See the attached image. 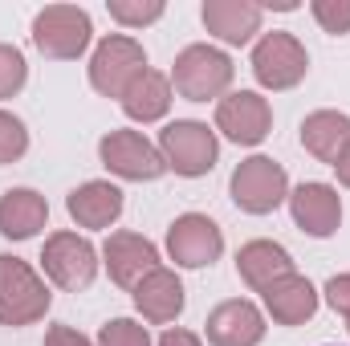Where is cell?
<instances>
[{
  "mask_svg": "<svg viewBox=\"0 0 350 346\" xmlns=\"http://www.w3.org/2000/svg\"><path fill=\"white\" fill-rule=\"evenodd\" d=\"M49 285L37 277L29 261L0 253V326H33L49 314Z\"/></svg>",
  "mask_w": 350,
  "mask_h": 346,
  "instance_id": "1",
  "label": "cell"
},
{
  "mask_svg": "<svg viewBox=\"0 0 350 346\" xmlns=\"http://www.w3.org/2000/svg\"><path fill=\"white\" fill-rule=\"evenodd\" d=\"M232 57L216 45H187L172 66V90L187 102L224 98L232 86Z\"/></svg>",
  "mask_w": 350,
  "mask_h": 346,
  "instance_id": "2",
  "label": "cell"
},
{
  "mask_svg": "<svg viewBox=\"0 0 350 346\" xmlns=\"http://www.w3.org/2000/svg\"><path fill=\"white\" fill-rule=\"evenodd\" d=\"M159 155H163L167 172L183 175V179H200L216 168L220 143H216V131H208V122L175 118L159 131Z\"/></svg>",
  "mask_w": 350,
  "mask_h": 346,
  "instance_id": "3",
  "label": "cell"
},
{
  "mask_svg": "<svg viewBox=\"0 0 350 346\" xmlns=\"http://www.w3.org/2000/svg\"><path fill=\"white\" fill-rule=\"evenodd\" d=\"M90 12L78 4H45L33 16V45L53 62H78L90 49Z\"/></svg>",
  "mask_w": 350,
  "mask_h": 346,
  "instance_id": "4",
  "label": "cell"
},
{
  "mask_svg": "<svg viewBox=\"0 0 350 346\" xmlns=\"http://www.w3.org/2000/svg\"><path fill=\"white\" fill-rule=\"evenodd\" d=\"M228 191H232V204L249 216H269L277 212L285 200H289V175L277 159L269 155H253L245 159L232 179H228Z\"/></svg>",
  "mask_w": 350,
  "mask_h": 346,
  "instance_id": "5",
  "label": "cell"
},
{
  "mask_svg": "<svg viewBox=\"0 0 350 346\" xmlns=\"http://www.w3.org/2000/svg\"><path fill=\"white\" fill-rule=\"evenodd\" d=\"M147 70V53L135 37L126 33H110L98 41L94 57H90V86L102 98H122L126 86Z\"/></svg>",
  "mask_w": 350,
  "mask_h": 346,
  "instance_id": "6",
  "label": "cell"
},
{
  "mask_svg": "<svg viewBox=\"0 0 350 346\" xmlns=\"http://www.w3.org/2000/svg\"><path fill=\"white\" fill-rule=\"evenodd\" d=\"M310 74V53L293 33H265L253 49V78L265 90H293Z\"/></svg>",
  "mask_w": 350,
  "mask_h": 346,
  "instance_id": "7",
  "label": "cell"
},
{
  "mask_svg": "<svg viewBox=\"0 0 350 346\" xmlns=\"http://www.w3.org/2000/svg\"><path fill=\"white\" fill-rule=\"evenodd\" d=\"M98 159H102V168L110 175L135 179V183H151V179H159L167 172L159 147L151 139H143L139 131H110V135H102Z\"/></svg>",
  "mask_w": 350,
  "mask_h": 346,
  "instance_id": "8",
  "label": "cell"
},
{
  "mask_svg": "<svg viewBox=\"0 0 350 346\" xmlns=\"http://www.w3.org/2000/svg\"><path fill=\"white\" fill-rule=\"evenodd\" d=\"M41 269L57 289L78 293L98 277V249L78 232H53L41 249Z\"/></svg>",
  "mask_w": 350,
  "mask_h": 346,
  "instance_id": "9",
  "label": "cell"
},
{
  "mask_svg": "<svg viewBox=\"0 0 350 346\" xmlns=\"http://www.w3.org/2000/svg\"><path fill=\"white\" fill-rule=\"evenodd\" d=\"M216 131L237 147H257L273 131V106L257 90H237L216 102Z\"/></svg>",
  "mask_w": 350,
  "mask_h": 346,
  "instance_id": "10",
  "label": "cell"
},
{
  "mask_svg": "<svg viewBox=\"0 0 350 346\" xmlns=\"http://www.w3.org/2000/svg\"><path fill=\"white\" fill-rule=\"evenodd\" d=\"M167 253H172V261L179 269H204V265L220 261L224 232H220L216 220H208L200 212H187L167 228Z\"/></svg>",
  "mask_w": 350,
  "mask_h": 346,
  "instance_id": "11",
  "label": "cell"
},
{
  "mask_svg": "<svg viewBox=\"0 0 350 346\" xmlns=\"http://www.w3.org/2000/svg\"><path fill=\"white\" fill-rule=\"evenodd\" d=\"M289 212H293V224L306 237L326 241L342 224V196L330 183H301V187L289 191Z\"/></svg>",
  "mask_w": 350,
  "mask_h": 346,
  "instance_id": "12",
  "label": "cell"
},
{
  "mask_svg": "<svg viewBox=\"0 0 350 346\" xmlns=\"http://www.w3.org/2000/svg\"><path fill=\"white\" fill-rule=\"evenodd\" d=\"M102 265H106L114 285L135 289L147 273L159 269V249L139 232H110L106 245H102Z\"/></svg>",
  "mask_w": 350,
  "mask_h": 346,
  "instance_id": "13",
  "label": "cell"
},
{
  "mask_svg": "<svg viewBox=\"0 0 350 346\" xmlns=\"http://www.w3.org/2000/svg\"><path fill=\"white\" fill-rule=\"evenodd\" d=\"M204 334L212 346H261L265 338V314L245 302V297H232V302H220L208 322H204Z\"/></svg>",
  "mask_w": 350,
  "mask_h": 346,
  "instance_id": "14",
  "label": "cell"
},
{
  "mask_svg": "<svg viewBox=\"0 0 350 346\" xmlns=\"http://www.w3.org/2000/svg\"><path fill=\"white\" fill-rule=\"evenodd\" d=\"M261 297H265L269 318L281 322V326H301V322H310V318L318 314V289H314L310 277H301L297 269L285 273V277H277L273 285H265Z\"/></svg>",
  "mask_w": 350,
  "mask_h": 346,
  "instance_id": "15",
  "label": "cell"
},
{
  "mask_svg": "<svg viewBox=\"0 0 350 346\" xmlns=\"http://www.w3.org/2000/svg\"><path fill=\"white\" fill-rule=\"evenodd\" d=\"M200 16H204L208 33L220 37L224 45H249L261 33L265 8L253 0H204Z\"/></svg>",
  "mask_w": 350,
  "mask_h": 346,
  "instance_id": "16",
  "label": "cell"
},
{
  "mask_svg": "<svg viewBox=\"0 0 350 346\" xmlns=\"http://www.w3.org/2000/svg\"><path fill=\"white\" fill-rule=\"evenodd\" d=\"M131 293H135V310L147 322H155V326H167V322H175L183 314V281L163 265L155 273H147Z\"/></svg>",
  "mask_w": 350,
  "mask_h": 346,
  "instance_id": "17",
  "label": "cell"
},
{
  "mask_svg": "<svg viewBox=\"0 0 350 346\" xmlns=\"http://www.w3.org/2000/svg\"><path fill=\"white\" fill-rule=\"evenodd\" d=\"M49 224V204L33 187H12L0 196V237L8 241H33Z\"/></svg>",
  "mask_w": 350,
  "mask_h": 346,
  "instance_id": "18",
  "label": "cell"
},
{
  "mask_svg": "<svg viewBox=\"0 0 350 346\" xmlns=\"http://www.w3.org/2000/svg\"><path fill=\"white\" fill-rule=\"evenodd\" d=\"M66 208L78 220V228H110L122 216V191L110 179H90V183L70 191Z\"/></svg>",
  "mask_w": 350,
  "mask_h": 346,
  "instance_id": "19",
  "label": "cell"
},
{
  "mask_svg": "<svg viewBox=\"0 0 350 346\" xmlns=\"http://www.w3.org/2000/svg\"><path fill=\"white\" fill-rule=\"evenodd\" d=\"M301 147L318 159V163H338V155L350 147V118L338 110H314L301 122Z\"/></svg>",
  "mask_w": 350,
  "mask_h": 346,
  "instance_id": "20",
  "label": "cell"
},
{
  "mask_svg": "<svg viewBox=\"0 0 350 346\" xmlns=\"http://www.w3.org/2000/svg\"><path fill=\"white\" fill-rule=\"evenodd\" d=\"M237 273L245 277L249 289L261 293L265 285H273L277 277L293 273V257H289V249L277 245V241H249V245H241V253H237Z\"/></svg>",
  "mask_w": 350,
  "mask_h": 346,
  "instance_id": "21",
  "label": "cell"
},
{
  "mask_svg": "<svg viewBox=\"0 0 350 346\" xmlns=\"http://www.w3.org/2000/svg\"><path fill=\"white\" fill-rule=\"evenodd\" d=\"M118 102H122L126 118H135V122H159L172 110V78L159 74V70H143L126 86V94Z\"/></svg>",
  "mask_w": 350,
  "mask_h": 346,
  "instance_id": "22",
  "label": "cell"
},
{
  "mask_svg": "<svg viewBox=\"0 0 350 346\" xmlns=\"http://www.w3.org/2000/svg\"><path fill=\"white\" fill-rule=\"evenodd\" d=\"M106 12L126 29H143L163 16V0H106Z\"/></svg>",
  "mask_w": 350,
  "mask_h": 346,
  "instance_id": "23",
  "label": "cell"
},
{
  "mask_svg": "<svg viewBox=\"0 0 350 346\" xmlns=\"http://www.w3.org/2000/svg\"><path fill=\"white\" fill-rule=\"evenodd\" d=\"M29 82V66H25V53L16 45H0V102L21 94Z\"/></svg>",
  "mask_w": 350,
  "mask_h": 346,
  "instance_id": "24",
  "label": "cell"
},
{
  "mask_svg": "<svg viewBox=\"0 0 350 346\" xmlns=\"http://www.w3.org/2000/svg\"><path fill=\"white\" fill-rule=\"evenodd\" d=\"M94 346H151V334L135 318H114V322H106L98 330V343Z\"/></svg>",
  "mask_w": 350,
  "mask_h": 346,
  "instance_id": "25",
  "label": "cell"
},
{
  "mask_svg": "<svg viewBox=\"0 0 350 346\" xmlns=\"http://www.w3.org/2000/svg\"><path fill=\"white\" fill-rule=\"evenodd\" d=\"M29 151V131L16 114L0 110V163H16Z\"/></svg>",
  "mask_w": 350,
  "mask_h": 346,
  "instance_id": "26",
  "label": "cell"
},
{
  "mask_svg": "<svg viewBox=\"0 0 350 346\" xmlns=\"http://www.w3.org/2000/svg\"><path fill=\"white\" fill-rule=\"evenodd\" d=\"M310 12L326 33H334V37L350 33V0H314Z\"/></svg>",
  "mask_w": 350,
  "mask_h": 346,
  "instance_id": "27",
  "label": "cell"
},
{
  "mask_svg": "<svg viewBox=\"0 0 350 346\" xmlns=\"http://www.w3.org/2000/svg\"><path fill=\"white\" fill-rule=\"evenodd\" d=\"M326 302H330L334 314L350 318V273H338V277L326 281Z\"/></svg>",
  "mask_w": 350,
  "mask_h": 346,
  "instance_id": "28",
  "label": "cell"
},
{
  "mask_svg": "<svg viewBox=\"0 0 350 346\" xmlns=\"http://www.w3.org/2000/svg\"><path fill=\"white\" fill-rule=\"evenodd\" d=\"M45 346H94V343H90L82 330H74V326L57 322V326H49V330H45Z\"/></svg>",
  "mask_w": 350,
  "mask_h": 346,
  "instance_id": "29",
  "label": "cell"
},
{
  "mask_svg": "<svg viewBox=\"0 0 350 346\" xmlns=\"http://www.w3.org/2000/svg\"><path fill=\"white\" fill-rule=\"evenodd\" d=\"M159 346H204V343H200V334H191V330H163Z\"/></svg>",
  "mask_w": 350,
  "mask_h": 346,
  "instance_id": "30",
  "label": "cell"
},
{
  "mask_svg": "<svg viewBox=\"0 0 350 346\" xmlns=\"http://www.w3.org/2000/svg\"><path fill=\"white\" fill-rule=\"evenodd\" d=\"M334 172H338V183L342 187H350V147L338 155V163H334Z\"/></svg>",
  "mask_w": 350,
  "mask_h": 346,
  "instance_id": "31",
  "label": "cell"
},
{
  "mask_svg": "<svg viewBox=\"0 0 350 346\" xmlns=\"http://www.w3.org/2000/svg\"><path fill=\"white\" fill-rule=\"evenodd\" d=\"M347 330H350V318H347Z\"/></svg>",
  "mask_w": 350,
  "mask_h": 346,
  "instance_id": "32",
  "label": "cell"
}]
</instances>
